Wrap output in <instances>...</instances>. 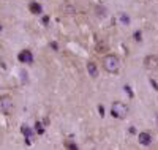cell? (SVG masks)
<instances>
[{"mask_svg": "<svg viewBox=\"0 0 158 150\" xmlns=\"http://www.w3.org/2000/svg\"><path fill=\"white\" fill-rule=\"evenodd\" d=\"M103 68L108 73H117L120 70V58L115 54H108L103 57Z\"/></svg>", "mask_w": 158, "mask_h": 150, "instance_id": "cell-1", "label": "cell"}, {"mask_svg": "<svg viewBox=\"0 0 158 150\" xmlns=\"http://www.w3.org/2000/svg\"><path fill=\"white\" fill-rule=\"evenodd\" d=\"M128 114V106L122 101H114L112 106H111V115L114 117V119H125Z\"/></svg>", "mask_w": 158, "mask_h": 150, "instance_id": "cell-2", "label": "cell"}, {"mask_svg": "<svg viewBox=\"0 0 158 150\" xmlns=\"http://www.w3.org/2000/svg\"><path fill=\"white\" fill-rule=\"evenodd\" d=\"M14 109V101L10 95H2L0 97V112L5 115H10Z\"/></svg>", "mask_w": 158, "mask_h": 150, "instance_id": "cell-3", "label": "cell"}, {"mask_svg": "<svg viewBox=\"0 0 158 150\" xmlns=\"http://www.w3.org/2000/svg\"><path fill=\"white\" fill-rule=\"evenodd\" d=\"M144 66L147 70H157L158 68V56H147L144 58Z\"/></svg>", "mask_w": 158, "mask_h": 150, "instance_id": "cell-4", "label": "cell"}, {"mask_svg": "<svg viewBox=\"0 0 158 150\" xmlns=\"http://www.w3.org/2000/svg\"><path fill=\"white\" fill-rule=\"evenodd\" d=\"M138 139H139V144L141 145H150L152 144V134L147 133V131H142V133L138 134Z\"/></svg>", "mask_w": 158, "mask_h": 150, "instance_id": "cell-5", "label": "cell"}, {"mask_svg": "<svg viewBox=\"0 0 158 150\" xmlns=\"http://www.w3.org/2000/svg\"><path fill=\"white\" fill-rule=\"evenodd\" d=\"M17 58H19V62L21 63H32L33 62V56H32V52L30 51H21L19 52V56H17Z\"/></svg>", "mask_w": 158, "mask_h": 150, "instance_id": "cell-6", "label": "cell"}, {"mask_svg": "<svg viewBox=\"0 0 158 150\" xmlns=\"http://www.w3.org/2000/svg\"><path fill=\"white\" fill-rule=\"evenodd\" d=\"M87 73L92 76V78H98V65L95 62H87Z\"/></svg>", "mask_w": 158, "mask_h": 150, "instance_id": "cell-7", "label": "cell"}, {"mask_svg": "<svg viewBox=\"0 0 158 150\" xmlns=\"http://www.w3.org/2000/svg\"><path fill=\"white\" fill-rule=\"evenodd\" d=\"M29 11L32 14H41V13H43V8H41V5L38 2H30L29 3Z\"/></svg>", "mask_w": 158, "mask_h": 150, "instance_id": "cell-8", "label": "cell"}, {"mask_svg": "<svg viewBox=\"0 0 158 150\" xmlns=\"http://www.w3.org/2000/svg\"><path fill=\"white\" fill-rule=\"evenodd\" d=\"M21 131H22V134H24L25 138H30V136H32V130L29 128V126H25V125L21 128Z\"/></svg>", "mask_w": 158, "mask_h": 150, "instance_id": "cell-9", "label": "cell"}, {"mask_svg": "<svg viewBox=\"0 0 158 150\" xmlns=\"http://www.w3.org/2000/svg\"><path fill=\"white\" fill-rule=\"evenodd\" d=\"M133 38H134V41H141V40H142V33H141L139 30H136V32L133 33Z\"/></svg>", "mask_w": 158, "mask_h": 150, "instance_id": "cell-10", "label": "cell"}, {"mask_svg": "<svg viewBox=\"0 0 158 150\" xmlns=\"http://www.w3.org/2000/svg\"><path fill=\"white\" fill-rule=\"evenodd\" d=\"M35 128H36V133H38V134H43L44 133V128L41 126L40 122H36V123H35Z\"/></svg>", "mask_w": 158, "mask_h": 150, "instance_id": "cell-11", "label": "cell"}, {"mask_svg": "<svg viewBox=\"0 0 158 150\" xmlns=\"http://www.w3.org/2000/svg\"><path fill=\"white\" fill-rule=\"evenodd\" d=\"M65 147H67V149H73V150H76V149H78V145H76V144H71V142H65Z\"/></svg>", "mask_w": 158, "mask_h": 150, "instance_id": "cell-12", "label": "cell"}, {"mask_svg": "<svg viewBox=\"0 0 158 150\" xmlns=\"http://www.w3.org/2000/svg\"><path fill=\"white\" fill-rule=\"evenodd\" d=\"M122 22H123V24H128V22H130V19H128V16H125V14H122Z\"/></svg>", "mask_w": 158, "mask_h": 150, "instance_id": "cell-13", "label": "cell"}, {"mask_svg": "<svg viewBox=\"0 0 158 150\" xmlns=\"http://www.w3.org/2000/svg\"><path fill=\"white\" fill-rule=\"evenodd\" d=\"M150 84L153 85V89H155V90H158V84L155 82V79H150Z\"/></svg>", "mask_w": 158, "mask_h": 150, "instance_id": "cell-14", "label": "cell"}, {"mask_svg": "<svg viewBox=\"0 0 158 150\" xmlns=\"http://www.w3.org/2000/svg\"><path fill=\"white\" fill-rule=\"evenodd\" d=\"M48 22H49V17H48V16H43V24L46 25Z\"/></svg>", "mask_w": 158, "mask_h": 150, "instance_id": "cell-15", "label": "cell"}, {"mask_svg": "<svg viewBox=\"0 0 158 150\" xmlns=\"http://www.w3.org/2000/svg\"><path fill=\"white\" fill-rule=\"evenodd\" d=\"M98 111H100V114H101V117H103V114H104V109H103V106H100V107H98Z\"/></svg>", "mask_w": 158, "mask_h": 150, "instance_id": "cell-16", "label": "cell"}, {"mask_svg": "<svg viewBox=\"0 0 158 150\" xmlns=\"http://www.w3.org/2000/svg\"><path fill=\"white\" fill-rule=\"evenodd\" d=\"M0 32H2V25H0Z\"/></svg>", "mask_w": 158, "mask_h": 150, "instance_id": "cell-17", "label": "cell"}]
</instances>
